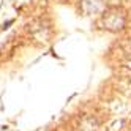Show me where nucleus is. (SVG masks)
<instances>
[{"instance_id": "nucleus-2", "label": "nucleus", "mask_w": 131, "mask_h": 131, "mask_svg": "<svg viewBox=\"0 0 131 131\" xmlns=\"http://www.w3.org/2000/svg\"><path fill=\"white\" fill-rule=\"evenodd\" d=\"M82 11L85 14H96L104 10V3L103 0H82L81 2Z\"/></svg>"}, {"instance_id": "nucleus-1", "label": "nucleus", "mask_w": 131, "mask_h": 131, "mask_svg": "<svg viewBox=\"0 0 131 131\" xmlns=\"http://www.w3.org/2000/svg\"><path fill=\"white\" fill-rule=\"evenodd\" d=\"M100 24L104 30L109 32H120L125 29L126 24V14L125 11L118 6H109L101 11V19Z\"/></svg>"}]
</instances>
